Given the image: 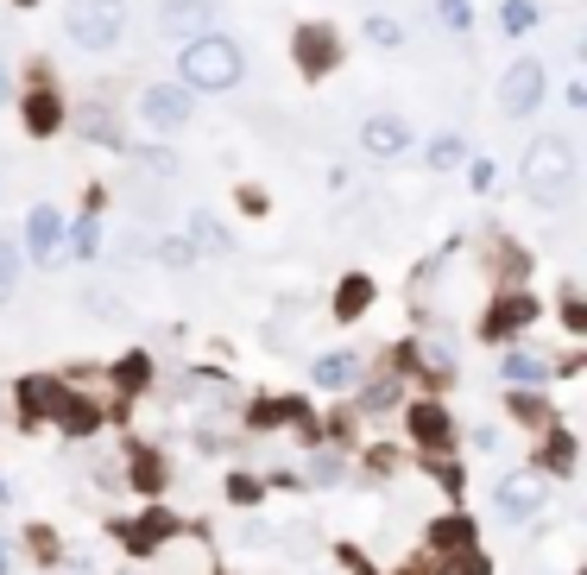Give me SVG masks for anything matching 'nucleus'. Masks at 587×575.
Wrapping results in <instances>:
<instances>
[{"instance_id": "obj_1", "label": "nucleus", "mask_w": 587, "mask_h": 575, "mask_svg": "<svg viewBox=\"0 0 587 575\" xmlns=\"http://www.w3.org/2000/svg\"><path fill=\"white\" fill-rule=\"evenodd\" d=\"M525 190L537 197V209H568L575 190H581V165H575V146L563 133H537L525 152Z\"/></svg>"}, {"instance_id": "obj_2", "label": "nucleus", "mask_w": 587, "mask_h": 575, "mask_svg": "<svg viewBox=\"0 0 587 575\" xmlns=\"http://www.w3.org/2000/svg\"><path fill=\"white\" fill-rule=\"evenodd\" d=\"M177 70H183V89L221 96V89H235V82L247 77V58H240V44H235V39H216V32H202V39L183 44Z\"/></svg>"}, {"instance_id": "obj_3", "label": "nucleus", "mask_w": 587, "mask_h": 575, "mask_svg": "<svg viewBox=\"0 0 587 575\" xmlns=\"http://www.w3.org/2000/svg\"><path fill=\"white\" fill-rule=\"evenodd\" d=\"M63 32L82 51H115L127 32V0H63Z\"/></svg>"}, {"instance_id": "obj_4", "label": "nucleus", "mask_w": 587, "mask_h": 575, "mask_svg": "<svg viewBox=\"0 0 587 575\" xmlns=\"http://www.w3.org/2000/svg\"><path fill=\"white\" fill-rule=\"evenodd\" d=\"M549 77H544V63L537 58H511L506 63V77H499V108H506V120H525L537 115V101H544Z\"/></svg>"}, {"instance_id": "obj_5", "label": "nucleus", "mask_w": 587, "mask_h": 575, "mask_svg": "<svg viewBox=\"0 0 587 575\" xmlns=\"http://www.w3.org/2000/svg\"><path fill=\"white\" fill-rule=\"evenodd\" d=\"M544 494H549V480L537 475V468H525V475H506V480H499L493 506H499V518H506V525H525V518L544 506Z\"/></svg>"}, {"instance_id": "obj_6", "label": "nucleus", "mask_w": 587, "mask_h": 575, "mask_svg": "<svg viewBox=\"0 0 587 575\" xmlns=\"http://www.w3.org/2000/svg\"><path fill=\"white\" fill-rule=\"evenodd\" d=\"M139 120L158 127V133H177V127L190 120V89H183V82H152V89L139 96Z\"/></svg>"}, {"instance_id": "obj_7", "label": "nucleus", "mask_w": 587, "mask_h": 575, "mask_svg": "<svg viewBox=\"0 0 587 575\" xmlns=\"http://www.w3.org/2000/svg\"><path fill=\"white\" fill-rule=\"evenodd\" d=\"M209 13H216L209 0H165V7H158V32L190 44V39H202V32H209Z\"/></svg>"}, {"instance_id": "obj_8", "label": "nucleus", "mask_w": 587, "mask_h": 575, "mask_svg": "<svg viewBox=\"0 0 587 575\" xmlns=\"http://www.w3.org/2000/svg\"><path fill=\"white\" fill-rule=\"evenodd\" d=\"M360 146H367V159H398V152L411 146V127L398 115H372L367 127H360Z\"/></svg>"}, {"instance_id": "obj_9", "label": "nucleus", "mask_w": 587, "mask_h": 575, "mask_svg": "<svg viewBox=\"0 0 587 575\" xmlns=\"http://www.w3.org/2000/svg\"><path fill=\"white\" fill-rule=\"evenodd\" d=\"M297 58H304V70H310V77H322V70L341 58V39H335V26H304V32H297Z\"/></svg>"}, {"instance_id": "obj_10", "label": "nucleus", "mask_w": 587, "mask_h": 575, "mask_svg": "<svg viewBox=\"0 0 587 575\" xmlns=\"http://www.w3.org/2000/svg\"><path fill=\"white\" fill-rule=\"evenodd\" d=\"M310 379L322 386V393H348L354 379H360V355H322L310 367Z\"/></svg>"}, {"instance_id": "obj_11", "label": "nucleus", "mask_w": 587, "mask_h": 575, "mask_svg": "<svg viewBox=\"0 0 587 575\" xmlns=\"http://www.w3.org/2000/svg\"><path fill=\"white\" fill-rule=\"evenodd\" d=\"M530 317H537V304H530V298H506V304L487 317V336H511V329H525Z\"/></svg>"}, {"instance_id": "obj_12", "label": "nucleus", "mask_w": 587, "mask_h": 575, "mask_svg": "<svg viewBox=\"0 0 587 575\" xmlns=\"http://www.w3.org/2000/svg\"><path fill=\"white\" fill-rule=\"evenodd\" d=\"M26 247H32V259H51V247H58V216H51V209H32V221H26Z\"/></svg>"}, {"instance_id": "obj_13", "label": "nucleus", "mask_w": 587, "mask_h": 575, "mask_svg": "<svg viewBox=\"0 0 587 575\" xmlns=\"http://www.w3.org/2000/svg\"><path fill=\"white\" fill-rule=\"evenodd\" d=\"M499 374L511 379V386H544L549 379V360H537V355H506V367Z\"/></svg>"}, {"instance_id": "obj_14", "label": "nucleus", "mask_w": 587, "mask_h": 575, "mask_svg": "<svg viewBox=\"0 0 587 575\" xmlns=\"http://www.w3.org/2000/svg\"><path fill=\"white\" fill-rule=\"evenodd\" d=\"M58 101H51V96H32V101H26V133H58Z\"/></svg>"}, {"instance_id": "obj_15", "label": "nucleus", "mask_w": 587, "mask_h": 575, "mask_svg": "<svg viewBox=\"0 0 587 575\" xmlns=\"http://www.w3.org/2000/svg\"><path fill=\"white\" fill-rule=\"evenodd\" d=\"M411 430L424 443H442V437H449V417L436 412V405H417V412H411Z\"/></svg>"}, {"instance_id": "obj_16", "label": "nucleus", "mask_w": 587, "mask_h": 575, "mask_svg": "<svg viewBox=\"0 0 587 575\" xmlns=\"http://www.w3.org/2000/svg\"><path fill=\"white\" fill-rule=\"evenodd\" d=\"M367 298H372L367 278H348V285H341V298H335V317H360V310H367Z\"/></svg>"}, {"instance_id": "obj_17", "label": "nucleus", "mask_w": 587, "mask_h": 575, "mask_svg": "<svg viewBox=\"0 0 587 575\" xmlns=\"http://www.w3.org/2000/svg\"><path fill=\"white\" fill-rule=\"evenodd\" d=\"M468 159V146H461V139L455 133H442V139H430V165L436 171H455V165Z\"/></svg>"}, {"instance_id": "obj_18", "label": "nucleus", "mask_w": 587, "mask_h": 575, "mask_svg": "<svg viewBox=\"0 0 587 575\" xmlns=\"http://www.w3.org/2000/svg\"><path fill=\"white\" fill-rule=\"evenodd\" d=\"M127 537H133V551H152L158 537H171V518H165V513H152L146 525H127Z\"/></svg>"}, {"instance_id": "obj_19", "label": "nucleus", "mask_w": 587, "mask_h": 575, "mask_svg": "<svg viewBox=\"0 0 587 575\" xmlns=\"http://www.w3.org/2000/svg\"><path fill=\"white\" fill-rule=\"evenodd\" d=\"M13 285H20V247H13V240H0V304L13 298Z\"/></svg>"}, {"instance_id": "obj_20", "label": "nucleus", "mask_w": 587, "mask_h": 575, "mask_svg": "<svg viewBox=\"0 0 587 575\" xmlns=\"http://www.w3.org/2000/svg\"><path fill=\"white\" fill-rule=\"evenodd\" d=\"M537 13H544L537 0H506V13H499V20H506V32H530V26H537Z\"/></svg>"}, {"instance_id": "obj_21", "label": "nucleus", "mask_w": 587, "mask_h": 575, "mask_svg": "<svg viewBox=\"0 0 587 575\" xmlns=\"http://www.w3.org/2000/svg\"><path fill=\"white\" fill-rule=\"evenodd\" d=\"M468 518H442V525H436L430 532V544H442V551H461V544H468Z\"/></svg>"}, {"instance_id": "obj_22", "label": "nucleus", "mask_w": 587, "mask_h": 575, "mask_svg": "<svg viewBox=\"0 0 587 575\" xmlns=\"http://www.w3.org/2000/svg\"><path fill=\"white\" fill-rule=\"evenodd\" d=\"M70 247H77V259H96V247H101V228H96V221H77V235H70Z\"/></svg>"}, {"instance_id": "obj_23", "label": "nucleus", "mask_w": 587, "mask_h": 575, "mask_svg": "<svg viewBox=\"0 0 587 575\" xmlns=\"http://www.w3.org/2000/svg\"><path fill=\"white\" fill-rule=\"evenodd\" d=\"M367 39L372 44H398L405 32H398V20H379V13H372V20H367Z\"/></svg>"}, {"instance_id": "obj_24", "label": "nucleus", "mask_w": 587, "mask_h": 575, "mask_svg": "<svg viewBox=\"0 0 587 575\" xmlns=\"http://www.w3.org/2000/svg\"><path fill=\"white\" fill-rule=\"evenodd\" d=\"M190 259H196L190 240H165V266H190Z\"/></svg>"}, {"instance_id": "obj_25", "label": "nucleus", "mask_w": 587, "mask_h": 575, "mask_svg": "<svg viewBox=\"0 0 587 575\" xmlns=\"http://www.w3.org/2000/svg\"><path fill=\"white\" fill-rule=\"evenodd\" d=\"M511 417H518V424H537V417H544V405H537V398H511Z\"/></svg>"}, {"instance_id": "obj_26", "label": "nucleus", "mask_w": 587, "mask_h": 575, "mask_svg": "<svg viewBox=\"0 0 587 575\" xmlns=\"http://www.w3.org/2000/svg\"><path fill=\"white\" fill-rule=\"evenodd\" d=\"M139 159H146V165H152V171H158V178H171V171H177V159H171V152H139Z\"/></svg>"}, {"instance_id": "obj_27", "label": "nucleus", "mask_w": 587, "mask_h": 575, "mask_svg": "<svg viewBox=\"0 0 587 575\" xmlns=\"http://www.w3.org/2000/svg\"><path fill=\"white\" fill-rule=\"evenodd\" d=\"M391 393H398L391 379H386V386H372V393H367V412H386V405H391Z\"/></svg>"}, {"instance_id": "obj_28", "label": "nucleus", "mask_w": 587, "mask_h": 575, "mask_svg": "<svg viewBox=\"0 0 587 575\" xmlns=\"http://www.w3.org/2000/svg\"><path fill=\"white\" fill-rule=\"evenodd\" d=\"M120 379H127V386H139V379H146V355H127V367H120Z\"/></svg>"}, {"instance_id": "obj_29", "label": "nucleus", "mask_w": 587, "mask_h": 575, "mask_svg": "<svg viewBox=\"0 0 587 575\" xmlns=\"http://www.w3.org/2000/svg\"><path fill=\"white\" fill-rule=\"evenodd\" d=\"M442 20H449V26H468V0H442Z\"/></svg>"}, {"instance_id": "obj_30", "label": "nucleus", "mask_w": 587, "mask_h": 575, "mask_svg": "<svg viewBox=\"0 0 587 575\" xmlns=\"http://www.w3.org/2000/svg\"><path fill=\"white\" fill-rule=\"evenodd\" d=\"M568 456H575V443H568V437L549 443V462H556V468H568Z\"/></svg>"}, {"instance_id": "obj_31", "label": "nucleus", "mask_w": 587, "mask_h": 575, "mask_svg": "<svg viewBox=\"0 0 587 575\" xmlns=\"http://www.w3.org/2000/svg\"><path fill=\"white\" fill-rule=\"evenodd\" d=\"M13 96V77H7V63H0V101Z\"/></svg>"}, {"instance_id": "obj_32", "label": "nucleus", "mask_w": 587, "mask_h": 575, "mask_svg": "<svg viewBox=\"0 0 587 575\" xmlns=\"http://www.w3.org/2000/svg\"><path fill=\"white\" fill-rule=\"evenodd\" d=\"M0 575H7V544H0Z\"/></svg>"}]
</instances>
